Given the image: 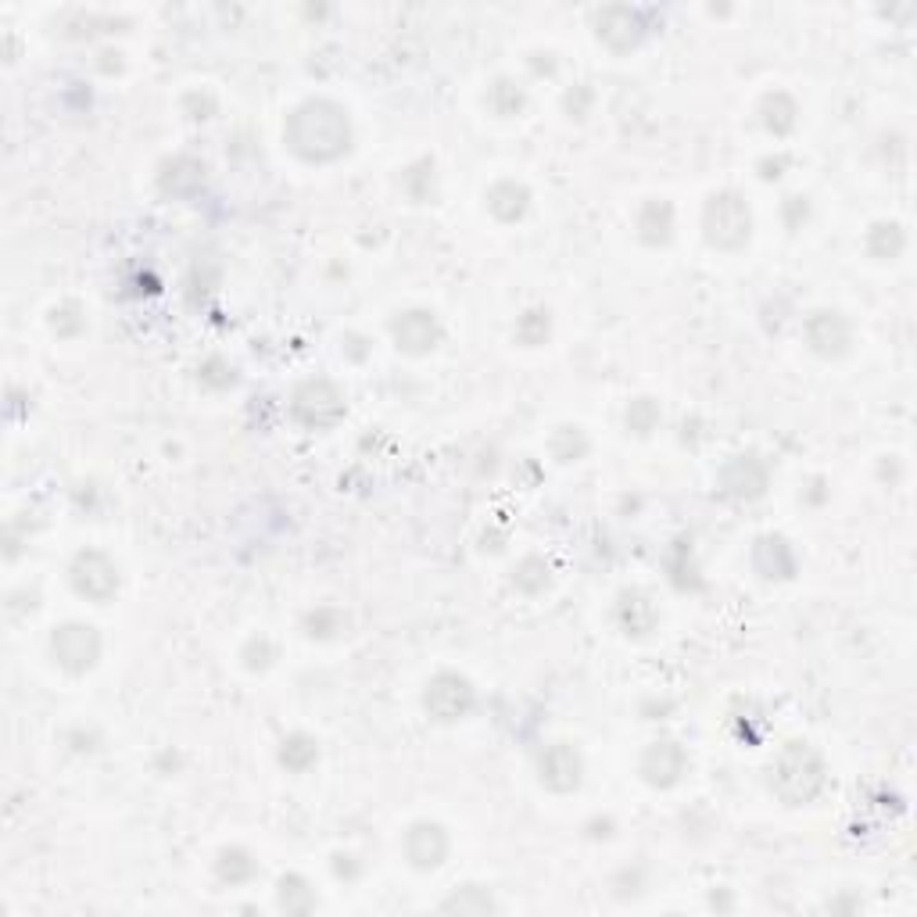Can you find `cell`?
I'll use <instances>...</instances> for the list:
<instances>
[{
	"label": "cell",
	"instance_id": "obj_4",
	"mask_svg": "<svg viewBox=\"0 0 917 917\" xmlns=\"http://www.w3.org/2000/svg\"><path fill=\"white\" fill-rule=\"evenodd\" d=\"M51 649H54V660L72 670V674H83L97 663L101 656V635L90 628V624H61L51 638Z\"/></svg>",
	"mask_w": 917,
	"mask_h": 917
},
{
	"label": "cell",
	"instance_id": "obj_8",
	"mask_svg": "<svg viewBox=\"0 0 917 917\" xmlns=\"http://www.w3.org/2000/svg\"><path fill=\"white\" fill-rule=\"evenodd\" d=\"M538 774H542V785H548L553 792H570L580 785V756L577 749L567 745V742H556L548 745L542 760H538Z\"/></svg>",
	"mask_w": 917,
	"mask_h": 917
},
{
	"label": "cell",
	"instance_id": "obj_12",
	"mask_svg": "<svg viewBox=\"0 0 917 917\" xmlns=\"http://www.w3.org/2000/svg\"><path fill=\"white\" fill-rule=\"evenodd\" d=\"M681 771H684V753H681V745H674V742H656L646 753V760H641V774H646L649 782L660 785V789L674 785L681 777Z\"/></svg>",
	"mask_w": 917,
	"mask_h": 917
},
{
	"label": "cell",
	"instance_id": "obj_19",
	"mask_svg": "<svg viewBox=\"0 0 917 917\" xmlns=\"http://www.w3.org/2000/svg\"><path fill=\"white\" fill-rule=\"evenodd\" d=\"M492 109L498 112V115H513V112H519L524 109V94H519V90L513 86V83H495V90H492Z\"/></svg>",
	"mask_w": 917,
	"mask_h": 917
},
{
	"label": "cell",
	"instance_id": "obj_18",
	"mask_svg": "<svg viewBox=\"0 0 917 917\" xmlns=\"http://www.w3.org/2000/svg\"><path fill=\"white\" fill-rule=\"evenodd\" d=\"M255 870V864L248 861V853L244 849H229V853H223V861H219V875L226 878V882H244Z\"/></svg>",
	"mask_w": 917,
	"mask_h": 917
},
{
	"label": "cell",
	"instance_id": "obj_3",
	"mask_svg": "<svg viewBox=\"0 0 917 917\" xmlns=\"http://www.w3.org/2000/svg\"><path fill=\"white\" fill-rule=\"evenodd\" d=\"M702 226H707V240L713 248L735 251L749 240V226H753V216L739 194H717L710 197L707 216H702Z\"/></svg>",
	"mask_w": 917,
	"mask_h": 917
},
{
	"label": "cell",
	"instance_id": "obj_20",
	"mask_svg": "<svg viewBox=\"0 0 917 917\" xmlns=\"http://www.w3.org/2000/svg\"><path fill=\"white\" fill-rule=\"evenodd\" d=\"M656 420H660V412H656V405H652L649 399L631 402V409H628V426H631L635 434H649L652 426H656Z\"/></svg>",
	"mask_w": 917,
	"mask_h": 917
},
{
	"label": "cell",
	"instance_id": "obj_21",
	"mask_svg": "<svg viewBox=\"0 0 917 917\" xmlns=\"http://www.w3.org/2000/svg\"><path fill=\"white\" fill-rule=\"evenodd\" d=\"M882 240V248H875V255L878 258H893V255H899V248H904V234H899V226H875V234H870V244H878Z\"/></svg>",
	"mask_w": 917,
	"mask_h": 917
},
{
	"label": "cell",
	"instance_id": "obj_22",
	"mask_svg": "<svg viewBox=\"0 0 917 917\" xmlns=\"http://www.w3.org/2000/svg\"><path fill=\"white\" fill-rule=\"evenodd\" d=\"M545 333H548V319L542 312H527L524 319H519V338H524L527 344L545 341Z\"/></svg>",
	"mask_w": 917,
	"mask_h": 917
},
{
	"label": "cell",
	"instance_id": "obj_2",
	"mask_svg": "<svg viewBox=\"0 0 917 917\" xmlns=\"http://www.w3.org/2000/svg\"><path fill=\"white\" fill-rule=\"evenodd\" d=\"M771 774H774L771 777L774 792L785 803H792V806L810 803L821 792V785H824V763H821V756L810 745H800V742L785 745V753L777 756Z\"/></svg>",
	"mask_w": 917,
	"mask_h": 917
},
{
	"label": "cell",
	"instance_id": "obj_5",
	"mask_svg": "<svg viewBox=\"0 0 917 917\" xmlns=\"http://www.w3.org/2000/svg\"><path fill=\"white\" fill-rule=\"evenodd\" d=\"M295 416L305 423V426H333L341 416H344V399L341 391L330 384V380H309V384H301L298 394H295Z\"/></svg>",
	"mask_w": 917,
	"mask_h": 917
},
{
	"label": "cell",
	"instance_id": "obj_13",
	"mask_svg": "<svg viewBox=\"0 0 917 917\" xmlns=\"http://www.w3.org/2000/svg\"><path fill=\"white\" fill-rule=\"evenodd\" d=\"M641 37L638 14L631 8H606L599 14V40H606L614 51H628L635 48Z\"/></svg>",
	"mask_w": 917,
	"mask_h": 917
},
{
	"label": "cell",
	"instance_id": "obj_17",
	"mask_svg": "<svg viewBox=\"0 0 917 917\" xmlns=\"http://www.w3.org/2000/svg\"><path fill=\"white\" fill-rule=\"evenodd\" d=\"M316 760V742L305 739V735H295L290 742H284V763L295 771H305L309 763Z\"/></svg>",
	"mask_w": 917,
	"mask_h": 917
},
{
	"label": "cell",
	"instance_id": "obj_15",
	"mask_svg": "<svg viewBox=\"0 0 917 917\" xmlns=\"http://www.w3.org/2000/svg\"><path fill=\"white\" fill-rule=\"evenodd\" d=\"M638 229H641V240L646 244H667L670 229H674V208L667 202L646 205V212H641V219H638Z\"/></svg>",
	"mask_w": 917,
	"mask_h": 917
},
{
	"label": "cell",
	"instance_id": "obj_14",
	"mask_svg": "<svg viewBox=\"0 0 917 917\" xmlns=\"http://www.w3.org/2000/svg\"><path fill=\"white\" fill-rule=\"evenodd\" d=\"M527 202H530L527 187H519V183H513V179L495 183L492 194H487V208H492L502 223H516L527 212Z\"/></svg>",
	"mask_w": 917,
	"mask_h": 917
},
{
	"label": "cell",
	"instance_id": "obj_11",
	"mask_svg": "<svg viewBox=\"0 0 917 917\" xmlns=\"http://www.w3.org/2000/svg\"><path fill=\"white\" fill-rule=\"evenodd\" d=\"M806 341L817 356H843L849 344V327L838 312H814L806 323Z\"/></svg>",
	"mask_w": 917,
	"mask_h": 917
},
{
	"label": "cell",
	"instance_id": "obj_1",
	"mask_svg": "<svg viewBox=\"0 0 917 917\" xmlns=\"http://www.w3.org/2000/svg\"><path fill=\"white\" fill-rule=\"evenodd\" d=\"M287 144L305 162H333L351 144V126L341 104L333 101H305L287 119Z\"/></svg>",
	"mask_w": 917,
	"mask_h": 917
},
{
	"label": "cell",
	"instance_id": "obj_16",
	"mask_svg": "<svg viewBox=\"0 0 917 917\" xmlns=\"http://www.w3.org/2000/svg\"><path fill=\"white\" fill-rule=\"evenodd\" d=\"M792 122H796V104H792L785 94H771L763 101V126L771 133H789Z\"/></svg>",
	"mask_w": 917,
	"mask_h": 917
},
{
	"label": "cell",
	"instance_id": "obj_10",
	"mask_svg": "<svg viewBox=\"0 0 917 917\" xmlns=\"http://www.w3.org/2000/svg\"><path fill=\"white\" fill-rule=\"evenodd\" d=\"M405 853L416 867H437L449 853L445 828H441V824H431V821L412 824L409 835H405Z\"/></svg>",
	"mask_w": 917,
	"mask_h": 917
},
{
	"label": "cell",
	"instance_id": "obj_9",
	"mask_svg": "<svg viewBox=\"0 0 917 917\" xmlns=\"http://www.w3.org/2000/svg\"><path fill=\"white\" fill-rule=\"evenodd\" d=\"M394 341H399L402 351H409V356H426L437 341H441V327H437V319L434 312H405L399 323H394Z\"/></svg>",
	"mask_w": 917,
	"mask_h": 917
},
{
	"label": "cell",
	"instance_id": "obj_7",
	"mask_svg": "<svg viewBox=\"0 0 917 917\" xmlns=\"http://www.w3.org/2000/svg\"><path fill=\"white\" fill-rule=\"evenodd\" d=\"M423 702L437 721H458V717H466L473 707V688L458 674H437L431 684H426Z\"/></svg>",
	"mask_w": 917,
	"mask_h": 917
},
{
	"label": "cell",
	"instance_id": "obj_6",
	"mask_svg": "<svg viewBox=\"0 0 917 917\" xmlns=\"http://www.w3.org/2000/svg\"><path fill=\"white\" fill-rule=\"evenodd\" d=\"M72 588L94 602H109L119 588L115 563L104 553H80L72 563Z\"/></svg>",
	"mask_w": 917,
	"mask_h": 917
}]
</instances>
